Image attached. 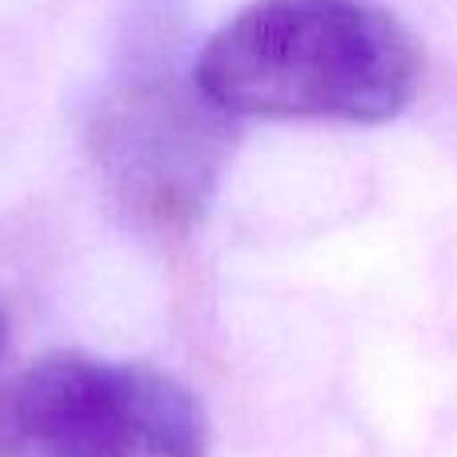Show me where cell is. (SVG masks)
Listing matches in <instances>:
<instances>
[{
	"instance_id": "obj_3",
	"label": "cell",
	"mask_w": 457,
	"mask_h": 457,
	"mask_svg": "<svg viewBox=\"0 0 457 457\" xmlns=\"http://www.w3.org/2000/svg\"><path fill=\"white\" fill-rule=\"evenodd\" d=\"M4 333H8V317H4V305H0V345H4Z\"/></svg>"
},
{
	"instance_id": "obj_1",
	"label": "cell",
	"mask_w": 457,
	"mask_h": 457,
	"mask_svg": "<svg viewBox=\"0 0 457 457\" xmlns=\"http://www.w3.org/2000/svg\"><path fill=\"white\" fill-rule=\"evenodd\" d=\"M193 80L233 117L378 125L413 101L421 48L373 0H253L209 37Z\"/></svg>"
},
{
	"instance_id": "obj_2",
	"label": "cell",
	"mask_w": 457,
	"mask_h": 457,
	"mask_svg": "<svg viewBox=\"0 0 457 457\" xmlns=\"http://www.w3.org/2000/svg\"><path fill=\"white\" fill-rule=\"evenodd\" d=\"M201 450L197 397L157 370L53 353L0 389V457H201Z\"/></svg>"
}]
</instances>
